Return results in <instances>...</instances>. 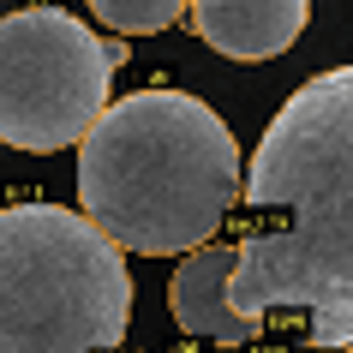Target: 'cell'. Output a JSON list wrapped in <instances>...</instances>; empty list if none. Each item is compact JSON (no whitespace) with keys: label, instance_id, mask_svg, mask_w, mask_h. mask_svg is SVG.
Returning <instances> with one entry per match:
<instances>
[{"label":"cell","instance_id":"6da1fadb","mask_svg":"<svg viewBox=\"0 0 353 353\" xmlns=\"http://www.w3.org/2000/svg\"><path fill=\"white\" fill-rule=\"evenodd\" d=\"M245 234L228 312H299L317 347H353V66L305 78L240 174Z\"/></svg>","mask_w":353,"mask_h":353},{"label":"cell","instance_id":"7a4b0ae2","mask_svg":"<svg viewBox=\"0 0 353 353\" xmlns=\"http://www.w3.org/2000/svg\"><path fill=\"white\" fill-rule=\"evenodd\" d=\"M78 198L84 222L120 252H198L240 204V144L198 96L138 90L78 138Z\"/></svg>","mask_w":353,"mask_h":353},{"label":"cell","instance_id":"ba28073f","mask_svg":"<svg viewBox=\"0 0 353 353\" xmlns=\"http://www.w3.org/2000/svg\"><path fill=\"white\" fill-rule=\"evenodd\" d=\"M341 353H353V347H341Z\"/></svg>","mask_w":353,"mask_h":353},{"label":"cell","instance_id":"3957f363","mask_svg":"<svg viewBox=\"0 0 353 353\" xmlns=\"http://www.w3.org/2000/svg\"><path fill=\"white\" fill-rule=\"evenodd\" d=\"M132 276L78 210H0V353H114Z\"/></svg>","mask_w":353,"mask_h":353},{"label":"cell","instance_id":"8992f818","mask_svg":"<svg viewBox=\"0 0 353 353\" xmlns=\"http://www.w3.org/2000/svg\"><path fill=\"white\" fill-rule=\"evenodd\" d=\"M228 276H234V245H198L168 281V312L174 323L210 341H245L258 323L228 312Z\"/></svg>","mask_w":353,"mask_h":353},{"label":"cell","instance_id":"5b68a950","mask_svg":"<svg viewBox=\"0 0 353 353\" xmlns=\"http://www.w3.org/2000/svg\"><path fill=\"white\" fill-rule=\"evenodd\" d=\"M312 19V0H192V30L228 60L288 54Z\"/></svg>","mask_w":353,"mask_h":353},{"label":"cell","instance_id":"277c9868","mask_svg":"<svg viewBox=\"0 0 353 353\" xmlns=\"http://www.w3.org/2000/svg\"><path fill=\"white\" fill-rule=\"evenodd\" d=\"M126 66V42L90 37L60 6H24L0 19V144L66 150L108 108V84Z\"/></svg>","mask_w":353,"mask_h":353},{"label":"cell","instance_id":"52a82bcc","mask_svg":"<svg viewBox=\"0 0 353 353\" xmlns=\"http://www.w3.org/2000/svg\"><path fill=\"white\" fill-rule=\"evenodd\" d=\"M90 12L120 37H150L186 19V0H90Z\"/></svg>","mask_w":353,"mask_h":353}]
</instances>
